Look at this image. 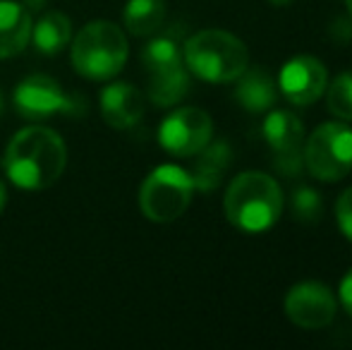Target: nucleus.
Returning <instances> with one entry per match:
<instances>
[{
	"mask_svg": "<svg viewBox=\"0 0 352 350\" xmlns=\"http://www.w3.org/2000/svg\"><path fill=\"white\" fill-rule=\"evenodd\" d=\"M338 298H340V305H343V309L352 317V269L343 276V281H340Z\"/></svg>",
	"mask_w": 352,
	"mask_h": 350,
	"instance_id": "nucleus-22",
	"label": "nucleus"
},
{
	"mask_svg": "<svg viewBox=\"0 0 352 350\" xmlns=\"http://www.w3.org/2000/svg\"><path fill=\"white\" fill-rule=\"evenodd\" d=\"M163 19H166L163 0H127L122 10V24L135 36H151L161 29Z\"/></svg>",
	"mask_w": 352,
	"mask_h": 350,
	"instance_id": "nucleus-18",
	"label": "nucleus"
},
{
	"mask_svg": "<svg viewBox=\"0 0 352 350\" xmlns=\"http://www.w3.org/2000/svg\"><path fill=\"white\" fill-rule=\"evenodd\" d=\"M0 111H3V96H0Z\"/></svg>",
	"mask_w": 352,
	"mask_h": 350,
	"instance_id": "nucleus-27",
	"label": "nucleus"
},
{
	"mask_svg": "<svg viewBox=\"0 0 352 350\" xmlns=\"http://www.w3.org/2000/svg\"><path fill=\"white\" fill-rule=\"evenodd\" d=\"M345 5H348V14H350V19H352V0H345Z\"/></svg>",
	"mask_w": 352,
	"mask_h": 350,
	"instance_id": "nucleus-26",
	"label": "nucleus"
},
{
	"mask_svg": "<svg viewBox=\"0 0 352 350\" xmlns=\"http://www.w3.org/2000/svg\"><path fill=\"white\" fill-rule=\"evenodd\" d=\"M271 5H276V8H285V5H290L292 0H269Z\"/></svg>",
	"mask_w": 352,
	"mask_h": 350,
	"instance_id": "nucleus-25",
	"label": "nucleus"
},
{
	"mask_svg": "<svg viewBox=\"0 0 352 350\" xmlns=\"http://www.w3.org/2000/svg\"><path fill=\"white\" fill-rule=\"evenodd\" d=\"M195 195L190 171L175 164H163L144 177L140 187V209L153 223H173L187 211Z\"/></svg>",
	"mask_w": 352,
	"mask_h": 350,
	"instance_id": "nucleus-6",
	"label": "nucleus"
},
{
	"mask_svg": "<svg viewBox=\"0 0 352 350\" xmlns=\"http://www.w3.org/2000/svg\"><path fill=\"white\" fill-rule=\"evenodd\" d=\"M336 295L326 283L302 281L285 295V314L300 329H324L336 317Z\"/></svg>",
	"mask_w": 352,
	"mask_h": 350,
	"instance_id": "nucleus-11",
	"label": "nucleus"
},
{
	"mask_svg": "<svg viewBox=\"0 0 352 350\" xmlns=\"http://www.w3.org/2000/svg\"><path fill=\"white\" fill-rule=\"evenodd\" d=\"M336 223H338L340 233L352 243V187H348L336 201Z\"/></svg>",
	"mask_w": 352,
	"mask_h": 350,
	"instance_id": "nucleus-21",
	"label": "nucleus"
},
{
	"mask_svg": "<svg viewBox=\"0 0 352 350\" xmlns=\"http://www.w3.org/2000/svg\"><path fill=\"white\" fill-rule=\"evenodd\" d=\"M182 58L187 70L209 85L235 82L250 67V51L245 41L223 29H204L190 36Z\"/></svg>",
	"mask_w": 352,
	"mask_h": 350,
	"instance_id": "nucleus-3",
	"label": "nucleus"
},
{
	"mask_svg": "<svg viewBox=\"0 0 352 350\" xmlns=\"http://www.w3.org/2000/svg\"><path fill=\"white\" fill-rule=\"evenodd\" d=\"M5 204H8V190H5L3 180H0V214L5 211Z\"/></svg>",
	"mask_w": 352,
	"mask_h": 350,
	"instance_id": "nucleus-24",
	"label": "nucleus"
},
{
	"mask_svg": "<svg viewBox=\"0 0 352 350\" xmlns=\"http://www.w3.org/2000/svg\"><path fill=\"white\" fill-rule=\"evenodd\" d=\"M38 53L43 56H58L67 43L72 41V22L65 12H46L38 17L36 24H32V39Z\"/></svg>",
	"mask_w": 352,
	"mask_h": 350,
	"instance_id": "nucleus-17",
	"label": "nucleus"
},
{
	"mask_svg": "<svg viewBox=\"0 0 352 350\" xmlns=\"http://www.w3.org/2000/svg\"><path fill=\"white\" fill-rule=\"evenodd\" d=\"M29 10L12 0H0V58H14L32 39Z\"/></svg>",
	"mask_w": 352,
	"mask_h": 350,
	"instance_id": "nucleus-14",
	"label": "nucleus"
},
{
	"mask_svg": "<svg viewBox=\"0 0 352 350\" xmlns=\"http://www.w3.org/2000/svg\"><path fill=\"white\" fill-rule=\"evenodd\" d=\"M46 3H48V0H22V5L27 10H41Z\"/></svg>",
	"mask_w": 352,
	"mask_h": 350,
	"instance_id": "nucleus-23",
	"label": "nucleus"
},
{
	"mask_svg": "<svg viewBox=\"0 0 352 350\" xmlns=\"http://www.w3.org/2000/svg\"><path fill=\"white\" fill-rule=\"evenodd\" d=\"M146 98L130 82H113L101 91V116L113 130H130L144 118Z\"/></svg>",
	"mask_w": 352,
	"mask_h": 350,
	"instance_id": "nucleus-13",
	"label": "nucleus"
},
{
	"mask_svg": "<svg viewBox=\"0 0 352 350\" xmlns=\"http://www.w3.org/2000/svg\"><path fill=\"white\" fill-rule=\"evenodd\" d=\"M290 209H292L295 221H300V223H314V221H319L321 214H324V199H321V195L314 187L302 185V187H295V192H292Z\"/></svg>",
	"mask_w": 352,
	"mask_h": 350,
	"instance_id": "nucleus-20",
	"label": "nucleus"
},
{
	"mask_svg": "<svg viewBox=\"0 0 352 350\" xmlns=\"http://www.w3.org/2000/svg\"><path fill=\"white\" fill-rule=\"evenodd\" d=\"M197 159L190 168L195 190L211 192L221 185V177L232 161V151L228 142H209L201 151H197Z\"/></svg>",
	"mask_w": 352,
	"mask_h": 350,
	"instance_id": "nucleus-16",
	"label": "nucleus"
},
{
	"mask_svg": "<svg viewBox=\"0 0 352 350\" xmlns=\"http://www.w3.org/2000/svg\"><path fill=\"white\" fill-rule=\"evenodd\" d=\"M235 85V101L250 113H264L271 111L278 98V85L276 80L261 67H247Z\"/></svg>",
	"mask_w": 352,
	"mask_h": 350,
	"instance_id": "nucleus-15",
	"label": "nucleus"
},
{
	"mask_svg": "<svg viewBox=\"0 0 352 350\" xmlns=\"http://www.w3.org/2000/svg\"><path fill=\"white\" fill-rule=\"evenodd\" d=\"M329 85V70L314 56H295L283 65L278 89L292 106H311L319 101Z\"/></svg>",
	"mask_w": 352,
	"mask_h": 350,
	"instance_id": "nucleus-12",
	"label": "nucleus"
},
{
	"mask_svg": "<svg viewBox=\"0 0 352 350\" xmlns=\"http://www.w3.org/2000/svg\"><path fill=\"white\" fill-rule=\"evenodd\" d=\"M14 111L27 120H48L56 116H84L87 103L82 96L70 94L60 82L48 75H29L12 94Z\"/></svg>",
	"mask_w": 352,
	"mask_h": 350,
	"instance_id": "nucleus-8",
	"label": "nucleus"
},
{
	"mask_svg": "<svg viewBox=\"0 0 352 350\" xmlns=\"http://www.w3.org/2000/svg\"><path fill=\"white\" fill-rule=\"evenodd\" d=\"M223 209L235 228L245 233H264L283 211V192L276 177L261 171H245L235 175L223 197Z\"/></svg>",
	"mask_w": 352,
	"mask_h": 350,
	"instance_id": "nucleus-2",
	"label": "nucleus"
},
{
	"mask_svg": "<svg viewBox=\"0 0 352 350\" xmlns=\"http://www.w3.org/2000/svg\"><path fill=\"white\" fill-rule=\"evenodd\" d=\"M142 65L148 75V101L156 108H170L190 91V70L173 39H151L142 48Z\"/></svg>",
	"mask_w": 352,
	"mask_h": 350,
	"instance_id": "nucleus-5",
	"label": "nucleus"
},
{
	"mask_svg": "<svg viewBox=\"0 0 352 350\" xmlns=\"http://www.w3.org/2000/svg\"><path fill=\"white\" fill-rule=\"evenodd\" d=\"M326 106L338 120L352 122V72H340L331 85H326Z\"/></svg>",
	"mask_w": 352,
	"mask_h": 350,
	"instance_id": "nucleus-19",
	"label": "nucleus"
},
{
	"mask_svg": "<svg viewBox=\"0 0 352 350\" xmlns=\"http://www.w3.org/2000/svg\"><path fill=\"white\" fill-rule=\"evenodd\" d=\"M130 46L125 32L116 22L94 19L84 24L72 41V67L82 77L94 82L113 80L125 67Z\"/></svg>",
	"mask_w": 352,
	"mask_h": 350,
	"instance_id": "nucleus-4",
	"label": "nucleus"
},
{
	"mask_svg": "<svg viewBox=\"0 0 352 350\" xmlns=\"http://www.w3.org/2000/svg\"><path fill=\"white\" fill-rule=\"evenodd\" d=\"M213 137V120L204 108L182 106L175 108L158 127V144L170 156H195Z\"/></svg>",
	"mask_w": 352,
	"mask_h": 350,
	"instance_id": "nucleus-9",
	"label": "nucleus"
},
{
	"mask_svg": "<svg viewBox=\"0 0 352 350\" xmlns=\"http://www.w3.org/2000/svg\"><path fill=\"white\" fill-rule=\"evenodd\" d=\"M261 135L274 151V166L283 175L295 177L305 168V125L290 111H271L261 125Z\"/></svg>",
	"mask_w": 352,
	"mask_h": 350,
	"instance_id": "nucleus-10",
	"label": "nucleus"
},
{
	"mask_svg": "<svg viewBox=\"0 0 352 350\" xmlns=\"http://www.w3.org/2000/svg\"><path fill=\"white\" fill-rule=\"evenodd\" d=\"M0 166L12 185L22 190H46L65 173L67 146L51 127L29 125L12 135Z\"/></svg>",
	"mask_w": 352,
	"mask_h": 350,
	"instance_id": "nucleus-1",
	"label": "nucleus"
},
{
	"mask_svg": "<svg viewBox=\"0 0 352 350\" xmlns=\"http://www.w3.org/2000/svg\"><path fill=\"white\" fill-rule=\"evenodd\" d=\"M305 166L321 182H338L352 171V127L345 120L319 125L302 146Z\"/></svg>",
	"mask_w": 352,
	"mask_h": 350,
	"instance_id": "nucleus-7",
	"label": "nucleus"
}]
</instances>
